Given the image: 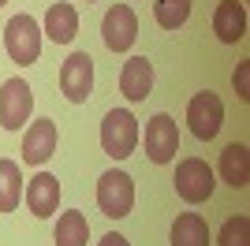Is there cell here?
<instances>
[{
    "instance_id": "6da1fadb",
    "label": "cell",
    "mask_w": 250,
    "mask_h": 246,
    "mask_svg": "<svg viewBox=\"0 0 250 246\" xmlns=\"http://www.w3.org/2000/svg\"><path fill=\"white\" fill-rule=\"evenodd\" d=\"M42 22L34 19V15H11L8 26H4V49H8V56L15 63H34L38 56H42Z\"/></svg>"
},
{
    "instance_id": "7a4b0ae2",
    "label": "cell",
    "mask_w": 250,
    "mask_h": 246,
    "mask_svg": "<svg viewBox=\"0 0 250 246\" xmlns=\"http://www.w3.org/2000/svg\"><path fill=\"white\" fill-rule=\"evenodd\" d=\"M138 145V120L127 108H112L101 120V149L112 161H127Z\"/></svg>"
},
{
    "instance_id": "3957f363",
    "label": "cell",
    "mask_w": 250,
    "mask_h": 246,
    "mask_svg": "<svg viewBox=\"0 0 250 246\" xmlns=\"http://www.w3.org/2000/svg\"><path fill=\"white\" fill-rule=\"evenodd\" d=\"M97 205H101V213L108 216V220L131 216V209H135V179L127 172H120V168L104 172L101 179H97Z\"/></svg>"
},
{
    "instance_id": "277c9868",
    "label": "cell",
    "mask_w": 250,
    "mask_h": 246,
    "mask_svg": "<svg viewBox=\"0 0 250 246\" xmlns=\"http://www.w3.org/2000/svg\"><path fill=\"white\" fill-rule=\"evenodd\" d=\"M187 127L198 142H213L224 127V101H220L213 90H202L190 97L187 104Z\"/></svg>"
},
{
    "instance_id": "5b68a950",
    "label": "cell",
    "mask_w": 250,
    "mask_h": 246,
    "mask_svg": "<svg viewBox=\"0 0 250 246\" xmlns=\"http://www.w3.org/2000/svg\"><path fill=\"white\" fill-rule=\"evenodd\" d=\"M172 183H176V194L183 198L187 205H202V202L213 198L217 179H213V168H209L202 157H187V161H179Z\"/></svg>"
},
{
    "instance_id": "8992f818",
    "label": "cell",
    "mask_w": 250,
    "mask_h": 246,
    "mask_svg": "<svg viewBox=\"0 0 250 246\" xmlns=\"http://www.w3.org/2000/svg\"><path fill=\"white\" fill-rule=\"evenodd\" d=\"M34 112V90L26 79H8L0 86V127L4 131H19Z\"/></svg>"
},
{
    "instance_id": "52a82bcc",
    "label": "cell",
    "mask_w": 250,
    "mask_h": 246,
    "mask_svg": "<svg viewBox=\"0 0 250 246\" xmlns=\"http://www.w3.org/2000/svg\"><path fill=\"white\" fill-rule=\"evenodd\" d=\"M60 90L71 104H86L94 93V60L90 52H71L60 67Z\"/></svg>"
},
{
    "instance_id": "ba28073f",
    "label": "cell",
    "mask_w": 250,
    "mask_h": 246,
    "mask_svg": "<svg viewBox=\"0 0 250 246\" xmlns=\"http://www.w3.org/2000/svg\"><path fill=\"white\" fill-rule=\"evenodd\" d=\"M101 38H104V49L108 52H127L138 38V15L127 4L108 8L101 19Z\"/></svg>"
},
{
    "instance_id": "9c48e42d",
    "label": "cell",
    "mask_w": 250,
    "mask_h": 246,
    "mask_svg": "<svg viewBox=\"0 0 250 246\" xmlns=\"http://www.w3.org/2000/svg\"><path fill=\"white\" fill-rule=\"evenodd\" d=\"M179 153V127L168 112H157L146 123V157L153 164H168Z\"/></svg>"
},
{
    "instance_id": "30bf717a",
    "label": "cell",
    "mask_w": 250,
    "mask_h": 246,
    "mask_svg": "<svg viewBox=\"0 0 250 246\" xmlns=\"http://www.w3.org/2000/svg\"><path fill=\"white\" fill-rule=\"evenodd\" d=\"M56 153V123L52 120H34L22 134V161L30 164V168H42L49 157Z\"/></svg>"
},
{
    "instance_id": "8fae6325",
    "label": "cell",
    "mask_w": 250,
    "mask_h": 246,
    "mask_svg": "<svg viewBox=\"0 0 250 246\" xmlns=\"http://www.w3.org/2000/svg\"><path fill=\"white\" fill-rule=\"evenodd\" d=\"M56 205H60V183H56V175L38 172L30 183H26V209L45 220V216L56 213Z\"/></svg>"
},
{
    "instance_id": "7c38bea8",
    "label": "cell",
    "mask_w": 250,
    "mask_h": 246,
    "mask_svg": "<svg viewBox=\"0 0 250 246\" xmlns=\"http://www.w3.org/2000/svg\"><path fill=\"white\" fill-rule=\"evenodd\" d=\"M213 34L224 45H235V41L247 38V8L239 0H220L217 4V11H213Z\"/></svg>"
},
{
    "instance_id": "4fadbf2b",
    "label": "cell",
    "mask_w": 250,
    "mask_h": 246,
    "mask_svg": "<svg viewBox=\"0 0 250 246\" xmlns=\"http://www.w3.org/2000/svg\"><path fill=\"white\" fill-rule=\"evenodd\" d=\"M153 90V63L146 56H131L120 71V93L127 101H146Z\"/></svg>"
},
{
    "instance_id": "5bb4252c",
    "label": "cell",
    "mask_w": 250,
    "mask_h": 246,
    "mask_svg": "<svg viewBox=\"0 0 250 246\" xmlns=\"http://www.w3.org/2000/svg\"><path fill=\"white\" fill-rule=\"evenodd\" d=\"M42 34H45L49 41H56V45H71V41H75V34H79V11H75L71 4H63V0L49 4Z\"/></svg>"
},
{
    "instance_id": "9a60e30c",
    "label": "cell",
    "mask_w": 250,
    "mask_h": 246,
    "mask_svg": "<svg viewBox=\"0 0 250 246\" xmlns=\"http://www.w3.org/2000/svg\"><path fill=\"white\" fill-rule=\"evenodd\" d=\"M220 179L228 186H235V190H243V186L250 183V149L243 142H231L224 145V153H220V164H217Z\"/></svg>"
},
{
    "instance_id": "2e32d148",
    "label": "cell",
    "mask_w": 250,
    "mask_h": 246,
    "mask_svg": "<svg viewBox=\"0 0 250 246\" xmlns=\"http://www.w3.org/2000/svg\"><path fill=\"white\" fill-rule=\"evenodd\" d=\"M90 239V220L79 209H67V213L56 216V231H52V243L56 246H86Z\"/></svg>"
},
{
    "instance_id": "e0dca14e",
    "label": "cell",
    "mask_w": 250,
    "mask_h": 246,
    "mask_svg": "<svg viewBox=\"0 0 250 246\" xmlns=\"http://www.w3.org/2000/svg\"><path fill=\"white\" fill-rule=\"evenodd\" d=\"M172 246H209V224L202 213H179L172 224Z\"/></svg>"
},
{
    "instance_id": "ac0fdd59",
    "label": "cell",
    "mask_w": 250,
    "mask_h": 246,
    "mask_svg": "<svg viewBox=\"0 0 250 246\" xmlns=\"http://www.w3.org/2000/svg\"><path fill=\"white\" fill-rule=\"evenodd\" d=\"M22 202V172L19 164L0 157V213H11Z\"/></svg>"
},
{
    "instance_id": "d6986e66",
    "label": "cell",
    "mask_w": 250,
    "mask_h": 246,
    "mask_svg": "<svg viewBox=\"0 0 250 246\" xmlns=\"http://www.w3.org/2000/svg\"><path fill=\"white\" fill-rule=\"evenodd\" d=\"M153 19L161 30H179L190 19V0H153Z\"/></svg>"
},
{
    "instance_id": "ffe728a7",
    "label": "cell",
    "mask_w": 250,
    "mask_h": 246,
    "mask_svg": "<svg viewBox=\"0 0 250 246\" xmlns=\"http://www.w3.org/2000/svg\"><path fill=\"white\" fill-rule=\"evenodd\" d=\"M220 246H250V216H228L220 227Z\"/></svg>"
},
{
    "instance_id": "44dd1931",
    "label": "cell",
    "mask_w": 250,
    "mask_h": 246,
    "mask_svg": "<svg viewBox=\"0 0 250 246\" xmlns=\"http://www.w3.org/2000/svg\"><path fill=\"white\" fill-rule=\"evenodd\" d=\"M235 93H239V101H250V60H243L239 67H235Z\"/></svg>"
},
{
    "instance_id": "7402d4cb",
    "label": "cell",
    "mask_w": 250,
    "mask_h": 246,
    "mask_svg": "<svg viewBox=\"0 0 250 246\" xmlns=\"http://www.w3.org/2000/svg\"><path fill=\"white\" fill-rule=\"evenodd\" d=\"M97 246H131V243H127V239L120 235V231H108V235H104V239H101Z\"/></svg>"
},
{
    "instance_id": "603a6c76",
    "label": "cell",
    "mask_w": 250,
    "mask_h": 246,
    "mask_svg": "<svg viewBox=\"0 0 250 246\" xmlns=\"http://www.w3.org/2000/svg\"><path fill=\"white\" fill-rule=\"evenodd\" d=\"M4 4H8V0H0V8H4Z\"/></svg>"
}]
</instances>
